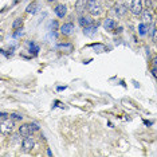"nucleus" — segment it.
<instances>
[{"mask_svg": "<svg viewBox=\"0 0 157 157\" xmlns=\"http://www.w3.org/2000/svg\"><path fill=\"white\" fill-rule=\"evenodd\" d=\"M103 27H105V30H109V31L114 30L116 28V20L111 19V18H106L103 20Z\"/></svg>", "mask_w": 157, "mask_h": 157, "instance_id": "1a4fd4ad", "label": "nucleus"}, {"mask_svg": "<svg viewBox=\"0 0 157 157\" xmlns=\"http://www.w3.org/2000/svg\"><path fill=\"white\" fill-rule=\"evenodd\" d=\"M23 28H19V30H16L15 32H14V38H19V36H22V34H23V31H22Z\"/></svg>", "mask_w": 157, "mask_h": 157, "instance_id": "4be33fe9", "label": "nucleus"}, {"mask_svg": "<svg viewBox=\"0 0 157 157\" xmlns=\"http://www.w3.org/2000/svg\"><path fill=\"white\" fill-rule=\"evenodd\" d=\"M31 133H32V129H31V126L28 125V124H23V125L19 126V134L20 136L28 137V136H31Z\"/></svg>", "mask_w": 157, "mask_h": 157, "instance_id": "423d86ee", "label": "nucleus"}, {"mask_svg": "<svg viewBox=\"0 0 157 157\" xmlns=\"http://www.w3.org/2000/svg\"><path fill=\"white\" fill-rule=\"evenodd\" d=\"M47 154H48V156H52V152H51V149H47Z\"/></svg>", "mask_w": 157, "mask_h": 157, "instance_id": "c756f323", "label": "nucleus"}, {"mask_svg": "<svg viewBox=\"0 0 157 157\" xmlns=\"http://www.w3.org/2000/svg\"><path fill=\"white\" fill-rule=\"evenodd\" d=\"M152 39H153V42H156V43H157V27L153 30V34H152Z\"/></svg>", "mask_w": 157, "mask_h": 157, "instance_id": "393cba45", "label": "nucleus"}, {"mask_svg": "<svg viewBox=\"0 0 157 157\" xmlns=\"http://www.w3.org/2000/svg\"><path fill=\"white\" fill-rule=\"evenodd\" d=\"M85 8H87V0H77L75 1V11L78 14H81Z\"/></svg>", "mask_w": 157, "mask_h": 157, "instance_id": "9b49d317", "label": "nucleus"}, {"mask_svg": "<svg viewBox=\"0 0 157 157\" xmlns=\"http://www.w3.org/2000/svg\"><path fill=\"white\" fill-rule=\"evenodd\" d=\"M12 128H14V120H12L11 122L8 121V122H4L3 121V128H1V132L3 133H10L12 130Z\"/></svg>", "mask_w": 157, "mask_h": 157, "instance_id": "ddd939ff", "label": "nucleus"}, {"mask_svg": "<svg viewBox=\"0 0 157 157\" xmlns=\"http://www.w3.org/2000/svg\"><path fill=\"white\" fill-rule=\"evenodd\" d=\"M54 12H55V15L58 16L59 19H63V18L66 16V14H67V7L65 5V4H58V5L54 8Z\"/></svg>", "mask_w": 157, "mask_h": 157, "instance_id": "39448f33", "label": "nucleus"}, {"mask_svg": "<svg viewBox=\"0 0 157 157\" xmlns=\"http://www.w3.org/2000/svg\"><path fill=\"white\" fill-rule=\"evenodd\" d=\"M48 3H52V1H55V0H47Z\"/></svg>", "mask_w": 157, "mask_h": 157, "instance_id": "2f4dec72", "label": "nucleus"}, {"mask_svg": "<svg viewBox=\"0 0 157 157\" xmlns=\"http://www.w3.org/2000/svg\"><path fill=\"white\" fill-rule=\"evenodd\" d=\"M36 11H38V4L36 3H30L27 5V8H26V12H27V14H31V15L36 14Z\"/></svg>", "mask_w": 157, "mask_h": 157, "instance_id": "4468645a", "label": "nucleus"}, {"mask_svg": "<svg viewBox=\"0 0 157 157\" xmlns=\"http://www.w3.org/2000/svg\"><path fill=\"white\" fill-rule=\"evenodd\" d=\"M138 34H140L141 36H145L146 35V26L144 23L138 24Z\"/></svg>", "mask_w": 157, "mask_h": 157, "instance_id": "a211bd4d", "label": "nucleus"}, {"mask_svg": "<svg viewBox=\"0 0 157 157\" xmlns=\"http://www.w3.org/2000/svg\"><path fill=\"white\" fill-rule=\"evenodd\" d=\"M50 26H51V28H52V31H56V30H58V22H56V20H54V22H51V24H50Z\"/></svg>", "mask_w": 157, "mask_h": 157, "instance_id": "5701e85b", "label": "nucleus"}, {"mask_svg": "<svg viewBox=\"0 0 157 157\" xmlns=\"http://www.w3.org/2000/svg\"><path fill=\"white\" fill-rule=\"evenodd\" d=\"M40 51V47L35 42H28V52L32 55H38V52Z\"/></svg>", "mask_w": 157, "mask_h": 157, "instance_id": "f8f14e48", "label": "nucleus"}, {"mask_svg": "<svg viewBox=\"0 0 157 157\" xmlns=\"http://www.w3.org/2000/svg\"><path fill=\"white\" fill-rule=\"evenodd\" d=\"M87 11L90 12L91 15H98V14H101L99 5L97 4V0H87Z\"/></svg>", "mask_w": 157, "mask_h": 157, "instance_id": "f03ea898", "label": "nucleus"}, {"mask_svg": "<svg viewBox=\"0 0 157 157\" xmlns=\"http://www.w3.org/2000/svg\"><path fill=\"white\" fill-rule=\"evenodd\" d=\"M150 73H152V75H153L154 78H157V66H153V67H152Z\"/></svg>", "mask_w": 157, "mask_h": 157, "instance_id": "a878e982", "label": "nucleus"}, {"mask_svg": "<svg viewBox=\"0 0 157 157\" xmlns=\"http://www.w3.org/2000/svg\"><path fill=\"white\" fill-rule=\"evenodd\" d=\"M130 12H132L133 15H140L142 12V0H132Z\"/></svg>", "mask_w": 157, "mask_h": 157, "instance_id": "f257e3e1", "label": "nucleus"}, {"mask_svg": "<svg viewBox=\"0 0 157 157\" xmlns=\"http://www.w3.org/2000/svg\"><path fill=\"white\" fill-rule=\"evenodd\" d=\"M30 126H31L32 132H38V130H39V126H38V124H35V122H31Z\"/></svg>", "mask_w": 157, "mask_h": 157, "instance_id": "412c9836", "label": "nucleus"}, {"mask_svg": "<svg viewBox=\"0 0 157 157\" xmlns=\"http://www.w3.org/2000/svg\"><path fill=\"white\" fill-rule=\"evenodd\" d=\"M22 26H23V18H18V19L12 22V28L14 30H19V28H22Z\"/></svg>", "mask_w": 157, "mask_h": 157, "instance_id": "dca6fc26", "label": "nucleus"}, {"mask_svg": "<svg viewBox=\"0 0 157 157\" xmlns=\"http://www.w3.org/2000/svg\"><path fill=\"white\" fill-rule=\"evenodd\" d=\"M74 23H71V22H67V23H63V26H60V32H62L63 35H71L73 31H74Z\"/></svg>", "mask_w": 157, "mask_h": 157, "instance_id": "20e7f679", "label": "nucleus"}, {"mask_svg": "<svg viewBox=\"0 0 157 157\" xmlns=\"http://www.w3.org/2000/svg\"><path fill=\"white\" fill-rule=\"evenodd\" d=\"M97 28H98V24H90V26H87V27L83 28V34L87 36H93L97 32Z\"/></svg>", "mask_w": 157, "mask_h": 157, "instance_id": "0eeeda50", "label": "nucleus"}, {"mask_svg": "<svg viewBox=\"0 0 157 157\" xmlns=\"http://www.w3.org/2000/svg\"><path fill=\"white\" fill-rule=\"evenodd\" d=\"M126 10H128V8H126L125 5H120V7L116 8V14H117L118 16H122L126 12Z\"/></svg>", "mask_w": 157, "mask_h": 157, "instance_id": "6ab92c4d", "label": "nucleus"}, {"mask_svg": "<svg viewBox=\"0 0 157 157\" xmlns=\"http://www.w3.org/2000/svg\"><path fill=\"white\" fill-rule=\"evenodd\" d=\"M90 47H93L97 52H103V51L107 50V48H106L102 43H93V44H90Z\"/></svg>", "mask_w": 157, "mask_h": 157, "instance_id": "2eb2a0df", "label": "nucleus"}, {"mask_svg": "<svg viewBox=\"0 0 157 157\" xmlns=\"http://www.w3.org/2000/svg\"><path fill=\"white\" fill-rule=\"evenodd\" d=\"M141 14H142V20L144 22H149V23L152 22V14L149 12V10H144Z\"/></svg>", "mask_w": 157, "mask_h": 157, "instance_id": "f3484780", "label": "nucleus"}, {"mask_svg": "<svg viewBox=\"0 0 157 157\" xmlns=\"http://www.w3.org/2000/svg\"><path fill=\"white\" fill-rule=\"evenodd\" d=\"M66 89H67V86H58V87H56V90H58V91H62V90H66Z\"/></svg>", "mask_w": 157, "mask_h": 157, "instance_id": "cd10ccee", "label": "nucleus"}, {"mask_svg": "<svg viewBox=\"0 0 157 157\" xmlns=\"http://www.w3.org/2000/svg\"><path fill=\"white\" fill-rule=\"evenodd\" d=\"M10 116H11V114H8V113H5V111H3V113H1V116H0V118H1V122L5 121V120H7Z\"/></svg>", "mask_w": 157, "mask_h": 157, "instance_id": "b1692460", "label": "nucleus"}, {"mask_svg": "<svg viewBox=\"0 0 157 157\" xmlns=\"http://www.w3.org/2000/svg\"><path fill=\"white\" fill-rule=\"evenodd\" d=\"M34 146H35V142L32 140L31 137H24L23 141H22V148H23L24 152H30V150L34 149Z\"/></svg>", "mask_w": 157, "mask_h": 157, "instance_id": "7ed1b4c3", "label": "nucleus"}, {"mask_svg": "<svg viewBox=\"0 0 157 157\" xmlns=\"http://www.w3.org/2000/svg\"><path fill=\"white\" fill-rule=\"evenodd\" d=\"M10 117H11V120H14V121H20V120H23V116H22L20 113H12Z\"/></svg>", "mask_w": 157, "mask_h": 157, "instance_id": "aec40b11", "label": "nucleus"}, {"mask_svg": "<svg viewBox=\"0 0 157 157\" xmlns=\"http://www.w3.org/2000/svg\"><path fill=\"white\" fill-rule=\"evenodd\" d=\"M78 23L81 24V27L85 28V27H87V26L93 24V19H91V18H89V16H79Z\"/></svg>", "mask_w": 157, "mask_h": 157, "instance_id": "9d476101", "label": "nucleus"}, {"mask_svg": "<svg viewBox=\"0 0 157 157\" xmlns=\"http://www.w3.org/2000/svg\"><path fill=\"white\" fill-rule=\"evenodd\" d=\"M152 63H153V66H157V56H154V58H153Z\"/></svg>", "mask_w": 157, "mask_h": 157, "instance_id": "c85d7f7f", "label": "nucleus"}, {"mask_svg": "<svg viewBox=\"0 0 157 157\" xmlns=\"http://www.w3.org/2000/svg\"><path fill=\"white\" fill-rule=\"evenodd\" d=\"M154 122L153 121H148V120H144V125H146V126H152Z\"/></svg>", "mask_w": 157, "mask_h": 157, "instance_id": "bb28decb", "label": "nucleus"}, {"mask_svg": "<svg viewBox=\"0 0 157 157\" xmlns=\"http://www.w3.org/2000/svg\"><path fill=\"white\" fill-rule=\"evenodd\" d=\"M19 3V0H14V4H18Z\"/></svg>", "mask_w": 157, "mask_h": 157, "instance_id": "7c9ffc66", "label": "nucleus"}, {"mask_svg": "<svg viewBox=\"0 0 157 157\" xmlns=\"http://www.w3.org/2000/svg\"><path fill=\"white\" fill-rule=\"evenodd\" d=\"M56 48L65 52H71L74 50V46H73V43H58L56 44Z\"/></svg>", "mask_w": 157, "mask_h": 157, "instance_id": "6e6552de", "label": "nucleus"}]
</instances>
